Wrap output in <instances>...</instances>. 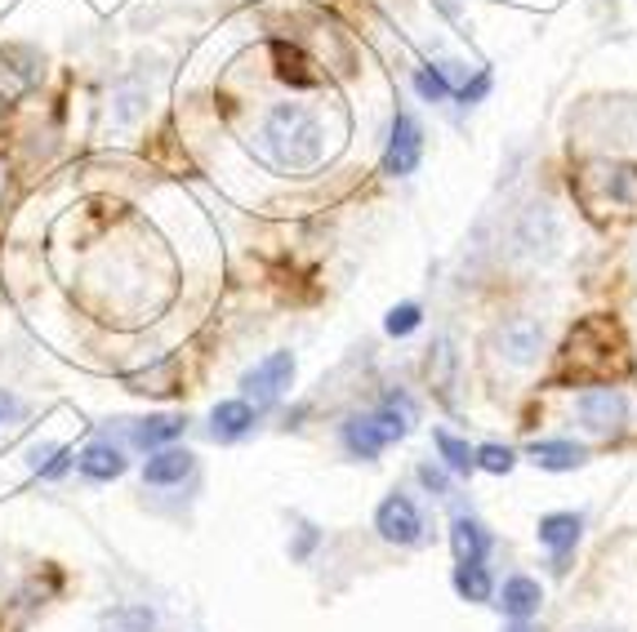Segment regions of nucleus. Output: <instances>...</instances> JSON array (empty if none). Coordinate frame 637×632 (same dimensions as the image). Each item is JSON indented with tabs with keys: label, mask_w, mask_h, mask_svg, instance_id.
Instances as JSON below:
<instances>
[{
	"label": "nucleus",
	"mask_w": 637,
	"mask_h": 632,
	"mask_svg": "<svg viewBox=\"0 0 637 632\" xmlns=\"http://www.w3.org/2000/svg\"><path fill=\"white\" fill-rule=\"evenodd\" d=\"M268 143H272V156L290 170H308V165L321 160V125L308 107L300 103H285L268 116Z\"/></svg>",
	"instance_id": "obj_1"
},
{
	"label": "nucleus",
	"mask_w": 637,
	"mask_h": 632,
	"mask_svg": "<svg viewBox=\"0 0 637 632\" xmlns=\"http://www.w3.org/2000/svg\"><path fill=\"white\" fill-rule=\"evenodd\" d=\"M406 428H410V424H406V414H397V410H384V414H357V418H348V424H344V446H348L353 454H361V459H374L388 441L406 437Z\"/></svg>",
	"instance_id": "obj_2"
},
{
	"label": "nucleus",
	"mask_w": 637,
	"mask_h": 632,
	"mask_svg": "<svg viewBox=\"0 0 637 632\" xmlns=\"http://www.w3.org/2000/svg\"><path fill=\"white\" fill-rule=\"evenodd\" d=\"M419 156H423V130L415 125V116L397 112L393 116V139H388V152H384V175H393V179L415 175Z\"/></svg>",
	"instance_id": "obj_3"
},
{
	"label": "nucleus",
	"mask_w": 637,
	"mask_h": 632,
	"mask_svg": "<svg viewBox=\"0 0 637 632\" xmlns=\"http://www.w3.org/2000/svg\"><path fill=\"white\" fill-rule=\"evenodd\" d=\"M290 378H294V357L290 352H272V357H264L259 365L241 378V388H245V397H254V405H272L290 388Z\"/></svg>",
	"instance_id": "obj_4"
},
{
	"label": "nucleus",
	"mask_w": 637,
	"mask_h": 632,
	"mask_svg": "<svg viewBox=\"0 0 637 632\" xmlns=\"http://www.w3.org/2000/svg\"><path fill=\"white\" fill-rule=\"evenodd\" d=\"M374 530L384 543H419L423 539V517L406 494H388L374 513Z\"/></svg>",
	"instance_id": "obj_5"
},
{
	"label": "nucleus",
	"mask_w": 637,
	"mask_h": 632,
	"mask_svg": "<svg viewBox=\"0 0 637 632\" xmlns=\"http://www.w3.org/2000/svg\"><path fill=\"white\" fill-rule=\"evenodd\" d=\"M579 418L588 433H620L624 418H628V405L615 388H593L579 397Z\"/></svg>",
	"instance_id": "obj_6"
},
{
	"label": "nucleus",
	"mask_w": 637,
	"mask_h": 632,
	"mask_svg": "<svg viewBox=\"0 0 637 632\" xmlns=\"http://www.w3.org/2000/svg\"><path fill=\"white\" fill-rule=\"evenodd\" d=\"M579 530H584V521H579L575 513H548V517L539 521V543L548 547V553H553V566H558V570H566V557H571V547H575Z\"/></svg>",
	"instance_id": "obj_7"
},
{
	"label": "nucleus",
	"mask_w": 637,
	"mask_h": 632,
	"mask_svg": "<svg viewBox=\"0 0 637 632\" xmlns=\"http://www.w3.org/2000/svg\"><path fill=\"white\" fill-rule=\"evenodd\" d=\"M486 547H491V539L473 517H455L450 521V553H455L459 566H482Z\"/></svg>",
	"instance_id": "obj_8"
},
{
	"label": "nucleus",
	"mask_w": 637,
	"mask_h": 632,
	"mask_svg": "<svg viewBox=\"0 0 637 632\" xmlns=\"http://www.w3.org/2000/svg\"><path fill=\"white\" fill-rule=\"evenodd\" d=\"M254 428V405L250 401H219L215 414H209V433L215 441H241Z\"/></svg>",
	"instance_id": "obj_9"
},
{
	"label": "nucleus",
	"mask_w": 637,
	"mask_h": 632,
	"mask_svg": "<svg viewBox=\"0 0 637 632\" xmlns=\"http://www.w3.org/2000/svg\"><path fill=\"white\" fill-rule=\"evenodd\" d=\"M188 473H192V454H188V450H175V446L156 450V454L143 463V481H148V486H175V481H183Z\"/></svg>",
	"instance_id": "obj_10"
},
{
	"label": "nucleus",
	"mask_w": 637,
	"mask_h": 632,
	"mask_svg": "<svg viewBox=\"0 0 637 632\" xmlns=\"http://www.w3.org/2000/svg\"><path fill=\"white\" fill-rule=\"evenodd\" d=\"M76 463H80V473L90 477V481H112V477H120V473H125V454H120L112 441H94V446H85V450L76 454Z\"/></svg>",
	"instance_id": "obj_11"
},
{
	"label": "nucleus",
	"mask_w": 637,
	"mask_h": 632,
	"mask_svg": "<svg viewBox=\"0 0 637 632\" xmlns=\"http://www.w3.org/2000/svg\"><path fill=\"white\" fill-rule=\"evenodd\" d=\"M544 593H539V583L526 579V575H513V579H504V593H499V606L508 619H531L539 610Z\"/></svg>",
	"instance_id": "obj_12"
},
{
	"label": "nucleus",
	"mask_w": 637,
	"mask_h": 632,
	"mask_svg": "<svg viewBox=\"0 0 637 632\" xmlns=\"http://www.w3.org/2000/svg\"><path fill=\"white\" fill-rule=\"evenodd\" d=\"M499 344H504L508 361H518V365H526V361H535V352H539V325L522 317V321H513V325H504V334H499Z\"/></svg>",
	"instance_id": "obj_13"
},
{
	"label": "nucleus",
	"mask_w": 637,
	"mask_h": 632,
	"mask_svg": "<svg viewBox=\"0 0 637 632\" xmlns=\"http://www.w3.org/2000/svg\"><path fill=\"white\" fill-rule=\"evenodd\" d=\"M531 459L548 473H571V468L584 463V446H575V441H535Z\"/></svg>",
	"instance_id": "obj_14"
},
{
	"label": "nucleus",
	"mask_w": 637,
	"mask_h": 632,
	"mask_svg": "<svg viewBox=\"0 0 637 632\" xmlns=\"http://www.w3.org/2000/svg\"><path fill=\"white\" fill-rule=\"evenodd\" d=\"M179 433H183V418H175V414H152V418H143V424H135V446L156 450V446H169Z\"/></svg>",
	"instance_id": "obj_15"
},
{
	"label": "nucleus",
	"mask_w": 637,
	"mask_h": 632,
	"mask_svg": "<svg viewBox=\"0 0 637 632\" xmlns=\"http://www.w3.org/2000/svg\"><path fill=\"white\" fill-rule=\"evenodd\" d=\"M433 441H437V450H442V459H446V468L450 473H459V477H469L473 468H477V459H473V450H469V441H459L455 433H433Z\"/></svg>",
	"instance_id": "obj_16"
},
{
	"label": "nucleus",
	"mask_w": 637,
	"mask_h": 632,
	"mask_svg": "<svg viewBox=\"0 0 637 632\" xmlns=\"http://www.w3.org/2000/svg\"><path fill=\"white\" fill-rule=\"evenodd\" d=\"M455 593L463 602H491V575H486V566H455Z\"/></svg>",
	"instance_id": "obj_17"
},
{
	"label": "nucleus",
	"mask_w": 637,
	"mask_h": 632,
	"mask_svg": "<svg viewBox=\"0 0 637 632\" xmlns=\"http://www.w3.org/2000/svg\"><path fill=\"white\" fill-rule=\"evenodd\" d=\"M156 619L148 606H116L107 619H103V632H152Z\"/></svg>",
	"instance_id": "obj_18"
},
{
	"label": "nucleus",
	"mask_w": 637,
	"mask_h": 632,
	"mask_svg": "<svg viewBox=\"0 0 637 632\" xmlns=\"http://www.w3.org/2000/svg\"><path fill=\"white\" fill-rule=\"evenodd\" d=\"M607 192H611L620 205H637V165H615Z\"/></svg>",
	"instance_id": "obj_19"
},
{
	"label": "nucleus",
	"mask_w": 637,
	"mask_h": 632,
	"mask_svg": "<svg viewBox=\"0 0 637 632\" xmlns=\"http://www.w3.org/2000/svg\"><path fill=\"white\" fill-rule=\"evenodd\" d=\"M473 459H477V468H486V473H495V477L513 473V463H518L508 446H482V450H473Z\"/></svg>",
	"instance_id": "obj_20"
},
{
	"label": "nucleus",
	"mask_w": 637,
	"mask_h": 632,
	"mask_svg": "<svg viewBox=\"0 0 637 632\" xmlns=\"http://www.w3.org/2000/svg\"><path fill=\"white\" fill-rule=\"evenodd\" d=\"M415 90H419V99L442 103V99L450 94V80H446L442 72H433V67H419V72H415Z\"/></svg>",
	"instance_id": "obj_21"
},
{
	"label": "nucleus",
	"mask_w": 637,
	"mask_h": 632,
	"mask_svg": "<svg viewBox=\"0 0 637 632\" xmlns=\"http://www.w3.org/2000/svg\"><path fill=\"white\" fill-rule=\"evenodd\" d=\"M419 321H423V312H419V304H397L388 317H384V330L393 334V339H402V334H410V330H419Z\"/></svg>",
	"instance_id": "obj_22"
},
{
	"label": "nucleus",
	"mask_w": 637,
	"mask_h": 632,
	"mask_svg": "<svg viewBox=\"0 0 637 632\" xmlns=\"http://www.w3.org/2000/svg\"><path fill=\"white\" fill-rule=\"evenodd\" d=\"M486 90H491V72H477V80H473V86H463V103H477V99H486Z\"/></svg>",
	"instance_id": "obj_23"
},
{
	"label": "nucleus",
	"mask_w": 637,
	"mask_h": 632,
	"mask_svg": "<svg viewBox=\"0 0 637 632\" xmlns=\"http://www.w3.org/2000/svg\"><path fill=\"white\" fill-rule=\"evenodd\" d=\"M67 463H72V450H54V459L46 463V468H40V477H63Z\"/></svg>",
	"instance_id": "obj_24"
},
{
	"label": "nucleus",
	"mask_w": 637,
	"mask_h": 632,
	"mask_svg": "<svg viewBox=\"0 0 637 632\" xmlns=\"http://www.w3.org/2000/svg\"><path fill=\"white\" fill-rule=\"evenodd\" d=\"M50 459H54V446H36V450H31V459H27V463H31V468H36V473H40V468H46V463H50Z\"/></svg>",
	"instance_id": "obj_25"
},
{
	"label": "nucleus",
	"mask_w": 637,
	"mask_h": 632,
	"mask_svg": "<svg viewBox=\"0 0 637 632\" xmlns=\"http://www.w3.org/2000/svg\"><path fill=\"white\" fill-rule=\"evenodd\" d=\"M419 481L429 486V490H437V494L446 490V477H442V473H433V468H419Z\"/></svg>",
	"instance_id": "obj_26"
},
{
	"label": "nucleus",
	"mask_w": 637,
	"mask_h": 632,
	"mask_svg": "<svg viewBox=\"0 0 637 632\" xmlns=\"http://www.w3.org/2000/svg\"><path fill=\"white\" fill-rule=\"evenodd\" d=\"M504 632H535V628H531V623H526V619H513V623H508V628H504Z\"/></svg>",
	"instance_id": "obj_27"
},
{
	"label": "nucleus",
	"mask_w": 637,
	"mask_h": 632,
	"mask_svg": "<svg viewBox=\"0 0 637 632\" xmlns=\"http://www.w3.org/2000/svg\"><path fill=\"white\" fill-rule=\"evenodd\" d=\"M593 632H607V628H593Z\"/></svg>",
	"instance_id": "obj_28"
}]
</instances>
